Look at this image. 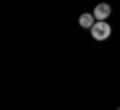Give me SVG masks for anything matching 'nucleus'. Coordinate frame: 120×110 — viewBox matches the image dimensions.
I'll return each instance as SVG.
<instances>
[{"label":"nucleus","instance_id":"f257e3e1","mask_svg":"<svg viewBox=\"0 0 120 110\" xmlns=\"http://www.w3.org/2000/svg\"><path fill=\"white\" fill-rule=\"evenodd\" d=\"M90 32H92V38H96V40H106L108 36H110V24H108L106 20H98L92 28H90Z\"/></svg>","mask_w":120,"mask_h":110},{"label":"nucleus","instance_id":"f03ea898","mask_svg":"<svg viewBox=\"0 0 120 110\" xmlns=\"http://www.w3.org/2000/svg\"><path fill=\"white\" fill-rule=\"evenodd\" d=\"M110 12H112V8L108 4H98L94 8V18L96 20H106V18L110 16Z\"/></svg>","mask_w":120,"mask_h":110},{"label":"nucleus","instance_id":"7ed1b4c3","mask_svg":"<svg viewBox=\"0 0 120 110\" xmlns=\"http://www.w3.org/2000/svg\"><path fill=\"white\" fill-rule=\"evenodd\" d=\"M78 24L82 26V28H92V26L96 24L94 22V14H90V12H84L80 16V20H78Z\"/></svg>","mask_w":120,"mask_h":110},{"label":"nucleus","instance_id":"20e7f679","mask_svg":"<svg viewBox=\"0 0 120 110\" xmlns=\"http://www.w3.org/2000/svg\"><path fill=\"white\" fill-rule=\"evenodd\" d=\"M118 110H120V108H118Z\"/></svg>","mask_w":120,"mask_h":110}]
</instances>
